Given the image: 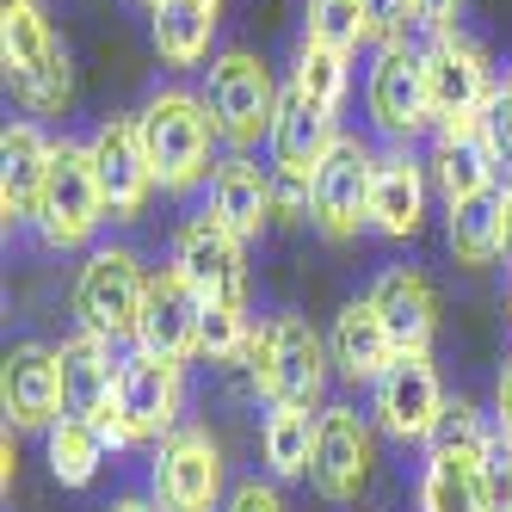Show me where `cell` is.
Instances as JSON below:
<instances>
[{
	"instance_id": "4",
	"label": "cell",
	"mask_w": 512,
	"mask_h": 512,
	"mask_svg": "<svg viewBox=\"0 0 512 512\" xmlns=\"http://www.w3.org/2000/svg\"><path fill=\"white\" fill-rule=\"evenodd\" d=\"M420 50H426V87H432L438 136H482L494 99H500L488 50L475 38H463V31H438Z\"/></svg>"
},
{
	"instance_id": "8",
	"label": "cell",
	"mask_w": 512,
	"mask_h": 512,
	"mask_svg": "<svg viewBox=\"0 0 512 512\" xmlns=\"http://www.w3.org/2000/svg\"><path fill=\"white\" fill-rule=\"evenodd\" d=\"M149 500L161 512H223V500H229L223 445H216L204 426L167 432L149 457Z\"/></svg>"
},
{
	"instance_id": "36",
	"label": "cell",
	"mask_w": 512,
	"mask_h": 512,
	"mask_svg": "<svg viewBox=\"0 0 512 512\" xmlns=\"http://www.w3.org/2000/svg\"><path fill=\"white\" fill-rule=\"evenodd\" d=\"M223 512H290V506H284V494H278L272 475H266V482L253 475V482H235V488H229Z\"/></svg>"
},
{
	"instance_id": "28",
	"label": "cell",
	"mask_w": 512,
	"mask_h": 512,
	"mask_svg": "<svg viewBox=\"0 0 512 512\" xmlns=\"http://www.w3.org/2000/svg\"><path fill=\"white\" fill-rule=\"evenodd\" d=\"M290 93H297L303 105H315V112L340 118L346 112V93H352V56L303 38L297 44V62H290Z\"/></svg>"
},
{
	"instance_id": "38",
	"label": "cell",
	"mask_w": 512,
	"mask_h": 512,
	"mask_svg": "<svg viewBox=\"0 0 512 512\" xmlns=\"http://www.w3.org/2000/svg\"><path fill=\"white\" fill-rule=\"evenodd\" d=\"M414 19H420V31H426V38H438V31H457V19H463V0H414Z\"/></svg>"
},
{
	"instance_id": "20",
	"label": "cell",
	"mask_w": 512,
	"mask_h": 512,
	"mask_svg": "<svg viewBox=\"0 0 512 512\" xmlns=\"http://www.w3.org/2000/svg\"><path fill=\"white\" fill-rule=\"evenodd\" d=\"M50 155L56 142L38 130V118H19L0 136V216L7 229L38 223V198H44V179H50Z\"/></svg>"
},
{
	"instance_id": "39",
	"label": "cell",
	"mask_w": 512,
	"mask_h": 512,
	"mask_svg": "<svg viewBox=\"0 0 512 512\" xmlns=\"http://www.w3.org/2000/svg\"><path fill=\"white\" fill-rule=\"evenodd\" d=\"M494 426L512 438V358L500 364V383H494Z\"/></svg>"
},
{
	"instance_id": "27",
	"label": "cell",
	"mask_w": 512,
	"mask_h": 512,
	"mask_svg": "<svg viewBox=\"0 0 512 512\" xmlns=\"http://www.w3.org/2000/svg\"><path fill=\"white\" fill-rule=\"evenodd\" d=\"M149 31L167 68H198L210 62V44H216V13L192 7V0H161V7H149Z\"/></svg>"
},
{
	"instance_id": "22",
	"label": "cell",
	"mask_w": 512,
	"mask_h": 512,
	"mask_svg": "<svg viewBox=\"0 0 512 512\" xmlns=\"http://www.w3.org/2000/svg\"><path fill=\"white\" fill-rule=\"evenodd\" d=\"M432 204V167L414 161L408 149L377 155V179H371V229L389 241H414Z\"/></svg>"
},
{
	"instance_id": "43",
	"label": "cell",
	"mask_w": 512,
	"mask_h": 512,
	"mask_svg": "<svg viewBox=\"0 0 512 512\" xmlns=\"http://www.w3.org/2000/svg\"><path fill=\"white\" fill-rule=\"evenodd\" d=\"M192 7H204V13H216V19H223V0H192Z\"/></svg>"
},
{
	"instance_id": "26",
	"label": "cell",
	"mask_w": 512,
	"mask_h": 512,
	"mask_svg": "<svg viewBox=\"0 0 512 512\" xmlns=\"http://www.w3.org/2000/svg\"><path fill=\"white\" fill-rule=\"evenodd\" d=\"M432 192L451 204H469V198H482V192H500V149H494V136H438V149H432Z\"/></svg>"
},
{
	"instance_id": "37",
	"label": "cell",
	"mask_w": 512,
	"mask_h": 512,
	"mask_svg": "<svg viewBox=\"0 0 512 512\" xmlns=\"http://www.w3.org/2000/svg\"><path fill=\"white\" fill-rule=\"evenodd\" d=\"M488 136H494L500 161L512 167V75L500 81V99H494V112H488Z\"/></svg>"
},
{
	"instance_id": "16",
	"label": "cell",
	"mask_w": 512,
	"mask_h": 512,
	"mask_svg": "<svg viewBox=\"0 0 512 512\" xmlns=\"http://www.w3.org/2000/svg\"><path fill=\"white\" fill-rule=\"evenodd\" d=\"M204 309H210V297H204L186 272H179V266H155L149 272V303H142L136 346L192 364L198 346H204Z\"/></svg>"
},
{
	"instance_id": "10",
	"label": "cell",
	"mask_w": 512,
	"mask_h": 512,
	"mask_svg": "<svg viewBox=\"0 0 512 512\" xmlns=\"http://www.w3.org/2000/svg\"><path fill=\"white\" fill-rule=\"evenodd\" d=\"M445 408H451V395H445V383H438L432 352L426 358L401 352L371 383V420H377L383 438H395V445H432L438 426H445Z\"/></svg>"
},
{
	"instance_id": "42",
	"label": "cell",
	"mask_w": 512,
	"mask_h": 512,
	"mask_svg": "<svg viewBox=\"0 0 512 512\" xmlns=\"http://www.w3.org/2000/svg\"><path fill=\"white\" fill-rule=\"evenodd\" d=\"M105 512H161V506H155L149 494H124V500H112Z\"/></svg>"
},
{
	"instance_id": "17",
	"label": "cell",
	"mask_w": 512,
	"mask_h": 512,
	"mask_svg": "<svg viewBox=\"0 0 512 512\" xmlns=\"http://www.w3.org/2000/svg\"><path fill=\"white\" fill-rule=\"evenodd\" d=\"M0 408L13 432H50L68 401H62V358L44 340H19L0 364Z\"/></svg>"
},
{
	"instance_id": "25",
	"label": "cell",
	"mask_w": 512,
	"mask_h": 512,
	"mask_svg": "<svg viewBox=\"0 0 512 512\" xmlns=\"http://www.w3.org/2000/svg\"><path fill=\"white\" fill-rule=\"evenodd\" d=\"M327 346H334V371L352 377V383H377L389 364L401 358L371 297H352V303L334 315V327H327Z\"/></svg>"
},
{
	"instance_id": "1",
	"label": "cell",
	"mask_w": 512,
	"mask_h": 512,
	"mask_svg": "<svg viewBox=\"0 0 512 512\" xmlns=\"http://www.w3.org/2000/svg\"><path fill=\"white\" fill-rule=\"evenodd\" d=\"M241 371L266 395V408H315L321 414L327 377H334V346H327V334H315L309 315L278 309L253 327V346L241 358Z\"/></svg>"
},
{
	"instance_id": "15",
	"label": "cell",
	"mask_w": 512,
	"mask_h": 512,
	"mask_svg": "<svg viewBox=\"0 0 512 512\" xmlns=\"http://www.w3.org/2000/svg\"><path fill=\"white\" fill-rule=\"evenodd\" d=\"M93 173H99V192H105V210L112 223H136L155 198V167H149V149H142V130H136V112H112L93 136Z\"/></svg>"
},
{
	"instance_id": "7",
	"label": "cell",
	"mask_w": 512,
	"mask_h": 512,
	"mask_svg": "<svg viewBox=\"0 0 512 512\" xmlns=\"http://www.w3.org/2000/svg\"><path fill=\"white\" fill-rule=\"evenodd\" d=\"M364 112L371 124L408 149L414 136L438 130L432 118V87H426V50L395 38V44H377L371 50V68H364Z\"/></svg>"
},
{
	"instance_id": "32",
	"label": "cell",
	"mask_w": 512,
	"mask_h": 512,
	"mask_svg": "<svg viewBox=\"0 0 512 512\" xmlns=\"http://www.w3.org/2000/svg\"><path fill=\"white\" fill-rule=\"evenodd\" d=\"M303 38L358 56L371 44V25H364V0H303Z\"/></svg>"
},
{
	"instance_id": "34",
	"label": "cell",
	"mask_w": 512,
	"mask_h": 512,
	"mask_svg": "<svg viewBox=\"0 0 512 512\" xmlns=\"http://www.w3.org/2000/svg\"><path fill=\"white\" fill-rule=\"evenodd\" d=\"M482 488H488V512H512V438L500 426L482 445Z\"/></svg>"
},
{
	"instance_id": "31",
	"label": "cell",
	"mask_w": 512,
	"mask_h": 512,
	"mask_svg": "<svg viewBox=\"0 0 512 512\" xmlns=\"http://www.w3.org/2000/svg\"><path fill=\"white\" fill-rule=\"evenodd\" d=\"M44 451H50V475H56L62 488H87L93 475L105 469V438H99V426L81 420V414H62V420L44 432Z\"/></svg>"
},
{
	"instance_id": "23",
	"label": "cell",
	"mask_w": 512,
	"mask_h": 512,
	"mask_svg": "<svg viewBox=\"0 0 512 512\" xmlns=\"http://www.w3.org/2000/svg\"><path fill=\"white\" fill-rule=\"evenodd\" d=\"M414 506H420V512H488L482 445H451V438H432V445H426V463H420Z\"/></svg>"
},
{
	"instance_id": "19",
	"label": "cell",
	"mask_w": 512,
	"mask_h": 512,
	"mask_svg": "<svg viewBox=\"0 0 512 512\" xmlns=\"http://www.w3.org/2000/svg\"><path fill=\"white\" fill-rule=\"evenodd\" d=\"M340 118L315 112L297 93L284 87L278 99V118H272V136H266V155H272V173L278 179H297V186H315V173L327 167V155L340 149Z\"/></svg>"
},
{
	"instance_id": "2",
	"label": "cell",
	"mask_w": 512,
	"mask_h": 512,
	"mask_svg": "<svg viewBox=\"0 0 512 512\" xmlns=\"http://www.w3.org/2000/svg\"><path fill=\"white\" fill-rule=\"evenodd\" d=\"M136 130H142V149H149V167H155V186L186 198L198 186H210L216 173V124L204 112V99L186 93V87H155L136 112Z\"/></svg>"
},
{
	"instance_id": "6",
	"label": "cell",
	"mask_w": 512,
	"mask_h": 512,
	"mask_svg": "<svg viewBox=\"0 0 512 512\" xmlns=\"http://www.w3.org/2000/svg\"><path fill=\"white\" fill-rule=\"evenodd\" d=\"M105 223H112V210H105V192H99V173H93V149L75 136L56 142L50 155V179H44V198H38V229L44 247L56 253H75L87 247Z\"/></svg>"
},
{
	"instance_id": "9",
	"label": "cell",
	"mask_w": 512,
	"mask_h": 512,
	"mask_svg": "<svg viewBox=\"0 0 512 512\" xmlns=\"http://www.w3.org/2000/svg\"><path fill=\"white\" fill-rule=\"evenodd\" d=\"M142 303H149V266L130 247H93L87 266L75 272V315L87 334L112 340V346L136 340Z\"/></svg>"
},
{
	"instance_id": "44",
	"label": "cell",
	"mask_w": 512,
	"mask_h": 512,
	"mask_svg": "<svg viewBox=\"0 0 512 512\" xmlns=\"http://www.w3.org/2000/svg\"><path fill=\"white\" fill-rule=\"evenodd\" d=\"M142 7H161V0H142Z\"/></svg>"
},
{
	"instance_id": "33",
	"label": "cell",
	"mask_w": 512,
	"mask_h": 512,
	"mask_svg": "<svg viewBox=\"0 0 512 512\" xmlns=\"http://www.w3.org/2000/svg\"><path fill=\"white\" fill-rule=\"evenodd\" d=\"M253 321L247 315V303H210L204 309V346H198V358L204 364H241L247 358V346H253Z\"/></svg>"
},
{
	"instance_id": "18",
	"label": "cell",
	"mask_w": 512,
	"mask_h": 512,
	"mask_svg": "<svg viewBox=\"0 0 512 512\" xmlns=\"http://www.w3.org/2000/svg\"><path fill=\"white\" fill-rule=\"evenodd\" d=\"M210 216H223V223L241 235V241H260L272 223H278V179L272 167H260L247 149H229L210 173Z\"/></svg>"
},
{
	"instance_id": "29",
	"label": "cell",
	"mask_w": 512,
	"mask_h": 512,
	"mask_svg": "<svg viewBox=\"0 0 512 512\" xmlns=\"http://www.w3.org/2000/svg\"><path fill=\"white\" fill-rule=\"evenodd\" d=\"M315 408H272L260 426V451H266V475L272 482H303L315 463Z\"/></svg>"
},
{
	"instance_id": "14",
	"label": "cell",
	"mask_w": 512,
	"mask_h": 512,
	"mask_svg": "<svg viewBox=\"0 0 512 512\" xmlns=\"http://www.w3.org/2000/svg\"><path fill=\"white\" fill-rule=\"evenodd\" d=\"M118 408L136 432V445H161L167 432H179V414H186V364L161 358V352H124L118 371Z\"/></svg>"
},
{
	"instance_id": "45",
	"label": "cell",
	"mask_w": 512,
	"mask_h": 512,
	"mask_svg": "<svg viewBox=\"0 0 512 512\" xmlns=\"http://www.w3.org/2000/svg\"><path fill=\"white\" fill-rule=\"evenodd\" d=\"M506 315H512V297H506Z\"/></svg>"
},
{
	"instance_id": "5",
	"label": "cell",
	"mask_w": 512,
	"mask_h": 512,
	"mask_svg": "<svg viewBox=\"0 0 512 512\" xmlns=\"http://www.w3.org/2000/svg\"><path fill=\"white\" fill-rule=\"evenodd\" d=\"M204 112L216 124V136L229 149H253V142L272 136V118H278V81L272 68L253 56V50H216L210 68H204Z\"/></svg>"
},
{
	"instance_id": "21",
	"label": "cell",
	"mask_w": 512,
	"mask_h": 512,
	"mask_svg": "<svg viewBox=\"0 0 512 512\" xmlns=\"http://www.w3.org/2000/svg\"><path fill=\"white\" fill-rule=\"evenodd\" d=\"M371 303H377V315L389 327L395 352H408V358H426L432 352V340H438V290H432L426 272H414V266L377 272Z\"/></svg>"
},
{
	"instance_id": "35",
	"label": "cell",
	"mask_w": 512,
	"mask_h": 512,
	"mask_svg": "<svg viewBox=\"0 0 512 512\" xmlns=\"http://www.w3.org/2000/svg\"><path fill=\"white\" fill-rule=\"evenodd\" d=\"M364 25H371V50H377V44L408 38L420 19H414V0H364Z\"/></svg>"
},
{
	"instance_id": "30",
	"label": "cell",
	"mask_w": 512,
	"mask_h": 512,
	"mask_svg": "<svg viewBox=\"0 0 512 512\" xmlns=\"http://www.w3.org/2000/svg\"><path fill=\"white\" fill-rule=\"evenodd\" d=\"M445 241L457 253V266L463 272H488L500 260V192H482V198H469V204H451L445 210Z\"/></svg>"
},
{
	"instance_id": "3",
	"label": "cell",
	"mask_w": 512,
	"mask_h": 512,
	"mask_svg": "<svg viewBox=\"0 0 512 512\" xmlns=\"http://www.w3.org/2000/svg\"><path fill=\"white\" fill-rule=\"evenodd\" d=\"M0 62H7V81L31 118H56L68 105V93H75L68 50L56 44L44 0H7L0 7Z\"/></svg>"
},
{
	"instance_id": "13",
	"label": "cell",
	"mask_w": 512,
	"mask_h": 512,
	"mask_svg": "<svg viewBox=\"0 0 512 512\" xmlns=\"http://www.w3.org/2000/svg\"><path fill=\"white\" fill-rule=\"evenodd\" d=\"M371 179H377V155L371 142L340 136V149L327 155V167L309 186V223L327 241H352L358 229H371Z\"/></svg>"
},
{
	"instance_id": "40",
	"label": "cell",
	"mask_w": 512,
	"mask_h": 512,
	"mask_svg": "<svg viewBox=\"0 0 512 512\" xmlns=\"http://www.w3.org/2000/svg\"><path fill=\"white\" fill-rule=\"evenodd\" d=\"M13 482H19V451H13V426H7V438H0V488L13 494Z\"/></svg>"
},
{
	"instance_id": "41",
	"label": "cell",
	"mask_w": 512,
	"mask_h": 512,
	"mask_svg": "<svg viewBox=\"0 0 512 512\" xmlns=\"http://www.w3.org/2000/svg\"><path fill=\"white\" fill-rule=\"evenodd\" d=\"M500 247H506V260H512V179L500 186Z\"/></svg>"
},
{
	"instance_id": "24",
	"label": "cell",
	"mask_w": 512,
	"mask_h": 512,
	"mask_svg": "<svg viewBox=\"0 0 512 512\" xmlns=\"http://www.w3.org/2000/svg\"><path fill=\"white\" fill-rule=\"evenodd\" d=\"M56 358H62V401H68V414L93 420L99 408H112V401H118L124 352L112 340H99V334H87V327H81V334H68L56 346Z\"/></svg>"
},
{
	"instance_id": "12",
	"label": "cell",
	"mask_w": 512,
	"mask_h": 512,
	"mask_svg": "<svg viewBox=\"0 0 512 512\" xmlns=\"http://www.w3.org/2000/svg\"><path fill=\"white\" fill-rule=\"evenodd\" d=\"M371 463H377V432L358 408L334 401L321 408V426H315V463H309V482L321 500L334 506H352L364 488H371Z\"/></svg>"
},
{
	"instance_id": "11",
	"label": "cell",
	"mask_w": 512,
	"mask_h": 512,
	"mask_svg": "<svg viewBox=\"0 0 512 512\" xmlns=\"http://www.w3.org/2000/svg\"><path fill=\"white\" fill-rule=\"evenodd\" d=\"M167 266H179L210 303H247V241L223 223V216H186V223L173 229V253Z\"/></svg>"
}]
</instances>
